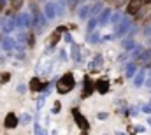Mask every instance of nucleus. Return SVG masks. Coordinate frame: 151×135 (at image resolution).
<instances>
[{"instance_id": "1", "label": "nucleus", "mask_w": 151, "mask_h": 135, "mask_svg": "<svg viewBox=\"0 0 151 135\" xmlns=\"http://www.w3.org/2000/svg\"><path fill=\"white\" fill-rule=\"evenodd\" d=\"M74 84H76L74 75H72L70 72H67V74H63V75L58 79V83H56V90H58L60 95H67V93L72 91Z\"/></svg>"}, {"instance_id": "2", "label": "nucleus", "mask_w": 151, "mask_h": 135, "mask_svg": "<svg viewBox=\"0 0 151 135\" xmlns=\"http://www.w3.org/2000/svg\"><path fill=\"white\" fill-rule=\"evenodd\" d=\"M72 116H74V121H76V125L83 130V132H86L88 128H90V121L77 111V109H72Z\"/></svg>"}, {"instance_id": "3", "label": "nucleus", "mask_w": 151, "mask_h": 135, "mask_svg": "<svg viewBox=\"0 0 151 135\" xmlns=\"http://www.w3.org/2000/svg\"><path fill=\"white\" fill-rule=\"evenodd\" d=\"M46 88H47V83L40 81L39 77H32V81H30V91L39 93V91H44Z\"/></svg>"}, {"instance_id": "4", "label": "nucleus", "mask_w": 151, "mask_h": 135, "mask_svg": "<svg viewBox=\"0 0 151 135\" xmlns=\"http://www.w3.org/2000/svg\"><path fill=\"white\" fill-rule=\"evenodd\" d=\"M93 91H95V86H93L91 79H90V77H84V84H83V93H81V97H83V98H88V97H91Z\"/></svg>"}, {"instance_id": "5", "label": "nucleus", "mask_w": 151, "mask_h": 135, "mask_svg": "<svg viewBox=\"0 0 151 135\" xmlns=\"http://www.w3.org/2000/svg\"><path fill=\"white\" fill-rule=\"evenodd\" d=\"M95 90L100 93V95H106V93H109V81L107 79H99L95 84Z\"/></svg>"}, {"instance_id": "6", "label": "nucleus", "mask_w": 151, "mask_h": 135, "mask_svg": "<svg viewBox=\"0 0 151 135\" xmlns=\"http://www.w3.org/2000/svg\"><path fill=\"white\" fill-rule=\"evenodd\" d=\"M18 123H19V119L16 118L14 112H9V114L5 116V119H4V126H5V128H16Z\"/></svg>"}, {"instance_id": "7", "label": "nucleus", "mask_w": 151, "mask_h": 135, "mask_svg": "<svg viewBox=\"0 0 151 135\" xmlns=\"http://www.w3.org/2000/svg\"><path fill=\"white\" fill-rule=\"evenodd\" d=\"M141 7H142V2L141 0H130L128 4H127V12L128 14H137L139 11H141Z\"/></svg>"}, {"instance_id": "8", "label": "nucleus", "mask_w": 151, "mask_h": 135, "mask_svg": "<svg viewBox=\"0 0 151 135\" xmlns=\"http://www.w3.org/2000/svg\"><path fill=\"white\" fill-rule=\"evenodd\" d=\"M137 62H139L141 65H146V67H150V65H151V47H150V49H144V51L139 55Z\"/></svg>"}, {"instance_id": "9", "label": "nucleus", "mask_w": 151, "mask_h": 135, "mask_svg": "<svg viewBox=\"0 0 151 135\" xmlns=\"http://www.w3.org/2000/svg\"><path fill=\"white\" fill-rule=\"evenodd\" d=\"M127 30H128V21H127V19H123V21H119V27L116 28V35L125 34Z\"/></svg>"}, {"instance_id": "10", "label": "nucleus", "mask_w": 151, "mask_h": 135, "mask_svg": "<svg viewBox=\"0 0 151 135\" xmlns=\"http://www.w3.org/2000/svg\"><path fill=\"white\" fill-rule=\"evenodd\" d=\"M18 25H19V27H28V25H30V18H28V14H19V18H18Z\"/></svg>"}, {"instance_id": "11", "label": "nucleus", "mask_w": 151, "mask_h": 135, "mask_svg": "<svg viewBox=\"0 0 151 135\" xmlns=\"http://www.w3.org/2000/svg\"><path fill=\"white\" fill-rule=\"evenodd\" d=\"M44 12H46V18H47V19H53V18H55V5H53V4H47Z\"/></svg>"}, {"instance_id": "12", "label": "nucleus", "mask_w": 151, "mask_h": 135, "mask_svg": "<svg viewBox=\"0 0 151 135\" xmlns=\"http://www.w3.org/2000/svg\"><path fill=\"white\" fill-rule=\"evenodd\" d=\"M2 46H4V49H5V51H11V49L14 47V42H12L9 37H5V39H4V42H2Z\"/></svg>"}, {"instance_id": "13", "label": "nucleus", "mask_w": 151, "mask_h": 135, "mask_svg": "<svg viewBox=\"0 0 151 135\" xmlns=\"http://www.w3.org/2000/svg\"><path fill=\"white\" fill-rule=\"evenodd\" d=\"M88 11H90V5H83V7L79 9V18L86 19V18H88Z\"/></svg>"}, {"instance_id": "14", "label": "nucleus", "mask_w": 151, "mask_h": 135, "mask_svg": "<svg viewBox=\"0 0 151 135\" xmlns=\"http://www.w3.org/2000/svg\"><path fill=\"white\" fill-rule=\"evenodd\" d=\"M134 74H135V63H130L128 67H127V77H134Z\"/></svg>"}, {"instance_id": "15", "label": "nucleus", "mask_w": 151, "mask_h": 135, "mask_svg": "<svg viewBox=\"0 0 151 135\" xmlns=\"http://www.w3.org/2000/svg\"><path fill=\"white\" fill-rule=\"evenodd\" d=\"M142 77H144V74L139 72V74L135 75V79H134V84H135V86H141V84H142Z\"/></svg>"}, {"instance_id": "16", "label": "nucleus", "mask_w": 151, "mask_h": 135, "mask_svg": "<svg viewBox=\"0 0 151 135\" xmlns=\"http://www.w3.org/2000/svg\"><path fill=\"white\" fill-rule=\"evenodd\" d=\"M107 21H109V11H106V12H102V14H100V21H99V23H102V25H104V23H107Z\"/></svg>"}, {"instance_id": "17", "label": "nucleus", "mask_w": 151, "mask_h": 135, "mask_svg": "<svg viewBox=\"0 0 151 135\" xmlns=\"http://www.w3.org/2000/svg\"><path fill=\"white\" fill-rule=\"evenodd\" d=\"M12 27H14V23H12L11 19H9L7 23H4V30H5V32H11V30H12Z\"/></svg>"}, {"instance_id": "18", "label": "nucleus", "mask_w": 151, "mask_h": 135, "mask_svg": "<svg viewBox=\"0 0 151 135\" xmlns=\"http://www.w3.org/2000/svg\"><path fill=\"white\" fill-rule=\"evenodd\" d=\"M144 35L151 39V21L148 23V25H146V27H144Z\"/></svg>"}, {"instance_id": "19", "label": "nucleus", "mask_w": 151, "mask_h": 135, "mask_svg": "<svg viewBox=\"0 0 151 135\" xmlns=\"http://www.w3.org/2000/svg\"><path fill=\"white\" fill-rule=\"evenodd\" d=\"M0 77H2V79H0V81H2V83H7V81H9V79H11V74H9V72H4V74H2V75H0Z\"/></svg>"}, {"instance_id": "20", "label": "nucleus", "mask_w": 151, "mask_h": 135, "mask_svg": "<svg viewBox=\"0 0 151 135\" xmlns=\"http://www.w3.org/2000/svg\"><path fill=\"white\" fill-rule=\"evenodd\" d=\"M72 56H74V60H79V47L77 46L72 47Z\"/></svg>"}, {"instance_id": "21", "label": "nucleus", "mask_w": 151, "mask_h": 135, "mask_svg": "<svg viewBox=\"0 0 151 135\" xmlns=\"http://www.w3.org/2000/svg\"><path fill=\"white\" fill-rule=\"evenodd\" d=\"M11 2H12V7H14V9H19V5H21L23 0H11Z\"/></svg>"}, {"instance_id": "22", "label": "nucleus", "mask_w": 151, "mask_h": 135, "mask_svg": "<svg viewBox=\"0 0 151 135\" xmlns=\"http://www.w3.org/2000/svg\"><path fill=\"white\" fill-rule=\"evenodd\" d=\"M95 25H97V21H95V19H91V21L88 23V32H90V30H93V28H95Z\"/></svg>"}, {"instance_id": "23", "label": "nucleus", "mask_w": 151, "mask_h": 135, "mask_svg": "<svg viewBox=\"0 0 151 135\" xmlns=\"http://www.w3.org/2000/svg\"><path fill=\"white\" fill-rule=\"evenodd\" d=\"M28 121H30V116H28V114H25V116L21 118V123H23V125H27Z\"/></svg>"}, {"instance_id": "24", "label": "nucleus", "mask_w": 151, "mask_h": 135, "mask_svg": "<svg viewBox=\"0 0 151 135\" xmlns=\"http://www.w3.org/2000/svg\"><path fill=\"white\" fill-rule=\"evenodd\" d=\"M88 42H97V34H91V37H88Z\"/></svg>"}, {"instance_id": "25", "label": "nucleus", "mask_w": 151, "mask_h": 135, "mask_svg": "<svg viewBox=\"0 0 151 135\" xmlns=\"http://www.w3.org/2000/svg\"><path fill=\"white\" fill-rule=\"evenodd\" d=\"M18 91H19V93H25V86H23V84H19V86H18Z\"/></svg>"}, {"instance_id": "26", "label": "nucleus", "mask_w": 151, "mask_h": 135, "mask_svg": "<svg viewBox=\"0 0 151 135\" xmlns=\"http://www.w3.org/2000/svg\"><path fill=\"white\" fill-rule=\"evenodd\" d=\"M58 111H60V103L56 102V103H55V112H58Z\"/></svg>"}, {"instance_id": "27", "label": "nucleus", "mask_w": 151, "mask_h": 135, "mask_svg": "<svg viewBox=\"0 0 151 135\" xmlns=\"http://www.w3.org/2000/svg\"><path fill=\"white\" fill-rule=\"evenodd\" d=\"M4 5H5V0H0V11L4 9Z\"/></svg>"}, {"instance_id": "28", "label": "nucleus", "mask_w": 151, "mask_h": 135, "mask_svg": "<svg viewBox=\"0 0 151 135\" xmlns=\"http://www.w3.org/2000/svg\"><path fill=\"white\" fill-rule=\"evenodd\" d=\"M141 2H142V4H150L151 0H141Z\"/></svg>"}, {"instance_id": "29", "label": "nucleus", "mask_w": 151, "mask_h": 135, "mask_svg": "<svg viewBox=\"0 0 151 135\" xmlns=\"http://www.w3.org/2000/svg\"><path fill=\"white\" fill-rule=\"evenodd\" d=\"M81 135H88V134H86V132H83V134H81Z\"/></svg>"}, {"instance_id": "30", "label": "nucleus", "mask_w": 151, "mask_h": 135, "mask_svg": "<svg viewBox=\"0 0 151 135\" xmlns=\"http://www.w3.org/2000/svg\"><path fill=\"white\" fill-rule=\"evenodd\" d=\"M119 135H123V134H119Z\"/></svg>"}, {"instance_id": "31", "label": "nucleus", "mask_w": 151, "mask_h": 135, "mask_svg": "<svg viewBox=\"0 0 151 135\" xmlns=\"http://www.w3.org/2000/svg\"><path fill=\"white\" fill-rule=\"evenodd\" d=\"M150 68H151V65H150Z\"/></svg>"}]
</instances>
